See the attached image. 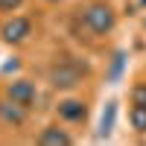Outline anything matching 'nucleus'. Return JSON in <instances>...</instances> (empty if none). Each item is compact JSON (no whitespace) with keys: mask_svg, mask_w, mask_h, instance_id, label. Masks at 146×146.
<instances>
[{"mask_svg":"<svg viewBox=\"0 0 146 146\" xmlns=\"http://www.w3.org/2000/svg\"><path fill=\"white\" fill-rule=\"evenodd\" d=\"M79 76H82V70L76 64H67V62L50 70V79H53L56 88H73V85L79 82Z\"/></svg>","mask_w":146,"mask_h":146,"instance_id":"2","label":"nucleus"},{"mask_svg":"<svg viewBox=\"0 0 146 146\" xmlns=\"http://www.w3.org/2000/svg\"><path fill=\"white\" fill-rule=\"evenodd\" d=\"M123 58H126L123 53H117V56H114V64H111V73H108V79H111V82H117V79H120V70H123Z\"/></svg>","mask_w":146,"mask_h":146,"instance_id":"10","label":"nucleus"},{"mask_svg":"<svg viewBox=\"0 0 146 146\" xmlns=\"http://www.w3.org/2000/svg\"><path fill=\"white\" fill-rule=\"evenodd\" d=\"M9 100L21 102L23 108H27V105H32V102H35V85H32V82H27V79L12 82V85H9Z\"/></svg>","mask_w":146,"mask_h":146,"instance_id":"3","label":"nucleus"},{"mask_svg":"<svg viewBox=\"0 0 146 146\" xmlns=\"http://www.w3.org/2000/svg\"><path fill=\"white\" fill-rule=\"evenodd\" d=\"M23 3V0H0V9H3V12H12V9H18Z\"/></svg>","mask_w":146,"mask_h":146,"instance_id":"12","label":"nucleus"},{"mask_svg":"<svg viewBox=\"0 0 146 146\" xmlns=\"http://www.w3.org/2000/svg\"><path fill=\"white\" fill-rule=\"evenodd\" d=\"M29 21L27 18H12L6 27H3V41H9V44H18V41H23L29 35Z\"/></svg>","mask_w":146,"mask_h":146,"instance_id":"4","label":"nucleus"},{"mask_svg":"<svg viewBox=\"0 0 146 146\" xmlns=\"http://www.w3.org/2000/svg\"><path fill=\"white\" fill-rule=\"evenodd\" d=\"M53 3H56V0H53Z\"/></svg>","mask_w":146,"mask_h":146,"instance_id":"13","label":"nucleus"},{"mask_svg":"<svg viewBox=\"0 0 146 146\" xmlns=\"http://www.w3.org/2000/svg\"><path fill=\"white\" fill-rule=\"evenodd\" d=\"M129 120H131V126H135L137 131H146V105L135 102V108H131V114H129Z\"/></svg>","mask_w":146,"mask_h":146,"instance_id":"9","label":"nucleus"},{"mask_svg":"<svg viewBox=\"0 0 146 146\" xmlns=\"http://www.w3.org/2000/svg\"><path fill=\"white\" fill-rule=\"evenodd\" d=\"M41 143L44 146H67L70 143V135L62 129H44L41 131Z\"/></svg>","mask_w":146,"mask_h":146,"instance_id":"7","label":"nucleus"},{"mask_svg":"<svg viewBox=\"0 0 146 146\" xmlns=\"http://www.w3.org/2000/svg\"><path fill=\"white\" fill-rule=\"evenodd\" d=\"M85 27H88L91 32H108L114 27V12L111 6H105V3H94L88 6V12H85Z\"/></svg>","mask_w":146,"mask_h":146,"instance_id":"1","label":"nucleus"},{"mask_svg":"<svg viewBox=\"0 0 146 146\" xmlns=\"http://www.w3.org/2000/svg\"><path fill=\"white\" fill-rule=\"evenodd\" d=\"M131 96H135V102L146 105V85H137V88H135V94H131Z\"/></svg>","mask_w":146,"mask_h":146,"instance_id":"11","label":"nucleus"},{"mask_svg":"<svg viewBox=\"0 0 146 146\" xmlns=\"http://www.w3.org/2000/svg\"><path fill=\"white\" fill-rule=\"evenodd\" d=\"M114 120H117V102H108L105 111H102V120H100V137H108V135H111Z\"/></svg>","mask_w":146,"mask_h":146,"instance_id":"8","label":"nucleus"},{"mask_svg":"<svg viewBox=\"0 0 146 146\" xmlns=\"http://www.w3.org/2000/svg\"><path fill=\"white\" fill-rule=\"evenodd\" d=\"M58 114L64 120H70V123H76V120L85 117V105L79 100H64V102H58Z\"/></svg>","mask_w":146,"mask_h":146,"instance_id":"6","label":"nucleus"},{"mask_svg":"<svg viewBox=\"0 0 146 146\" xmlns=\"http://www.w3.org/2000/svg\"><path fill=\"white\" fill-rule=\"evenodd\" d=\"M0 117H3L6 123L21 126L27 114H23V105H21V102H15V100H12V102H0Z\"/></svg>","mask_w":146,"mask_h":146,"instance_id":"5","label":"nucleus"}]
</instances>
